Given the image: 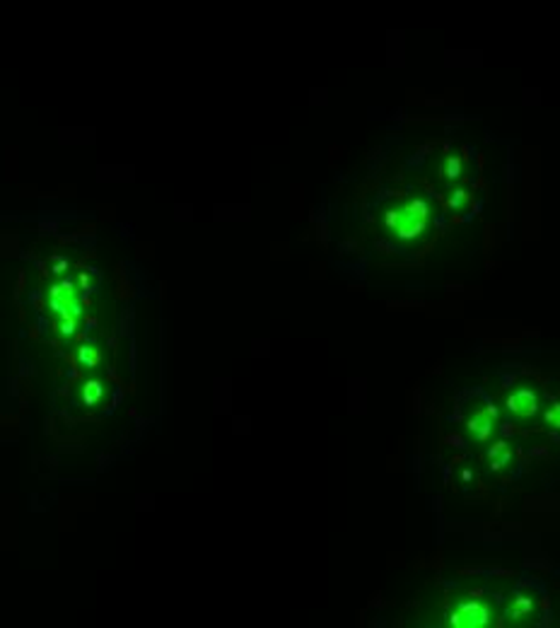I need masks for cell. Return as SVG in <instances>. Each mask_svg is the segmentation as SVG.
Segmentation results:
<instances>
[{
    "label": "cell",
    "instance_id": "cell-1",
    "mask_svg": "<svg viewBox=\"0 0 560 628\" xmlns=\"http://www.w3.org/2000/svg\"><path fill=\"white\" fill-rule=\"evenodd\" d=\"M444 618L451 628H485L495 623L497 604L481 595H456Z\"/></svg>",
    "mask_w": 560,
    "mask_h": 628
},
{
    "label": "cell",
    "instance_id": "cell-2",
    "mask_svg": "<svg viewBox=\"0 0 560 628\" xmlns=\"http://www.w3.org/2000/svg\"><path fill=\"white\" fill-rule=\"evenodd\" d=\"M428 218H430L428 206L423 201H411L406 206L386 210L384 222L396 237H401V239H416V237H420L423 232L428 230Z\"/></svg>",
    "mask_w": 560,
    "mask_h": 628
},
{
    "label": "cell",
    "instance_id": "cell-3",
    "mask_svg": "<svg viewBox=\"0 0 560 628\" xmlns=\"http://www.w3.org/2000/svg\"><path fill=\"white\" fill-rule=\"evenodd\" d=\"M495 420H497V408L493 404H473L466 413L464 425L469 430L473 442H488L495 432Z\"/></svg>",
    "mask_w": 560,
    "mask_h": 628
},
{
    "label": "cell",
    "instance_id": "cell-4",
    "mask_svg": "<svg viewBox=\"0 0 560 628\" xmlns=\"http://www.w3.org/2000/svg\"><path fill=\"white\" fill-rule=\"evenodd\" d=\"M505 411L515 418L531 420L541 411V397L534 387L519 384L505 397Z\"/></svg>",
    "mask_w": 560,
    "mask_h": 628
},
{
    "label": "cell",
    "instance_id": "cell-5",
    "mask_svg": "<svg viewBox=\"0 0 560 628\" xmlns=\"http://www.w3.org/2000/svg\"><path fill=\"white\" fill-rule=\"evenodd\" d=\"M507 618L512 626H529L536 618V599L529 592H519L510 599L507 606Z\"/></svg>",
    "mask_w": 560,
    "mask_h": 628
},
{
    "label": "cell",
    "instance_id": "cell-6",
    "mask_svg": "<svg viewBox=\"0 0 560 628\" xmlns=\"http://www.w3.org/2000/svg\"><path fill=\"white\" fill-rule=\"evenodd\" d=\"M543 420H546L553 430H560V401H553L550 406H546V411H543Z\"/></svg>",
    "mask_w": 560,
    "mask_h": 628
},
{
    "label": "cell",
    "instance_id": "cell-7",
    "mask_svg": "<svg viewBox=\"0 0 560 628\" xmlns=\"http://www.w3.org/2000/svg\"><path fill=\"white\" fill-rule=\"evenodd\" d=\"M77 360L82 365H87V367H92V365L97 363L99 360V355L94 351H92V346H80V353H77Z\"/></svg>",
    "mask_w": 560,
    "mask_h": 628
},
{
    "label": "cell",
    "instance_id": "cell-8",
    "mask_svg": "<svg viewBox=\"0 0 560 628\" xmlns=\"http://www.w3.org/2000/svg\"><path fill=\"white\" fill-rule=\"evenodd\" d=\"M99 394H101V384H99V382H87V384H85V404H87V406H92V404L97 401Z\"/></svg>",
    "mask_w": 560,
    "mask_h": 628
},
{
    "label": "cell",
    "instance_id": "cell-9",
    "mask_svg": "<svg viewBox=\"0 0 560 628\" xmlns=\"http://www.w3.org/2000/svg\"><path fill=\"white\" fill-rule=\"evenodd\" d=\"M505 450H507V442H495L493 447H490V450L485 452V457H488V459L493 462V459H497V457H500V454L505 452Z\"/></svg>",
    "mask_w": 560,
    "mask_h": 628
},
{
    "label": "cell",
    "instance_id": "cell-10",
    "mask_svg": "<svg viewBox=\"0 0 560 628\" xmlns=\"http://www.w3.org/2000/svg\"><path fill=\"white\" fill-rule=\"evenodd\" d=\"M61 331H63V336H73V333H75V319H66L63 321V326H61Z\"/></svg>",
    "mask_w": 560,
    "mask_h": 628
},
{
    "label": "cell",
    "instance_id": "cell-11",
    "mask_svg": "<svg viewBox=\"0 0 560 628\" xmlns=\"http://www.w3.org/2000/svg\"><path fill=\"white\" fill-rule=\"evenodd\" d=\"M32 302H34V305H36V312H41V295H39L36 290H34V293H32Z\"/></svg>",
    "mask_w": 560,
    "mask_h": 628
},
{
    "label": "cell",
    "instance_id": "cell-12",
    "mask_svg": "<svg viewBox=\"0 0 560 628\" xmlns=\"http://www.w3.org/2000/svg\"><path fill=\"white\" fill-rule=\"evenodd\" d=\"M66 266H68L66 261H61V264H58V266H56V268H54V273H61V271H63V268H66Z\"/></svg>",
    "mask_w": 560,
    "mask_h": 628
},
{
    "label": "cell",
    "instance_id": "cell-13",
    "mask_svg": "<svg viewBox=\"0 0 560 628\" xmlns=\"http://www.w3.org/2000/svg\"><path fill=\"white\" fill-rule=\"evenodd\" d=\"M94 326H97V319H87V331H92Z\"/></svg>",
    "mask_w": 560,
    "mask_h": 628
},
{
    "label": "cell",
    "instance_id": "cell-14",
    "mask_svg": "<svg viewBox=\"0 0 560 628\" xmlns=\"http://www.w3.org/2000/svg\"><path fill=\"white\" fill-rule=\"evenodd\" d=\"M77 375H80V372H77V370H68V377H70V379H75Z\"/></svg>",
    "mask_w": 560,
    "mask_h": 628
}]
</instances>
